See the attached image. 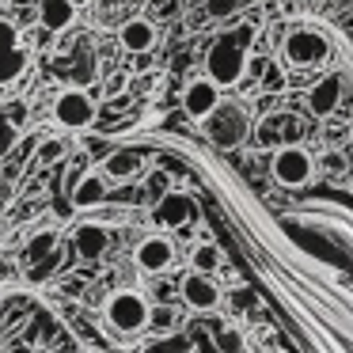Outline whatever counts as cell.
Listing matches in <instances>:
<instances>
[{
	"label": "cell",
	"mask_w": 353,
	"mask_h": 353,
	"mask_svg": "<svg viewBox=\"0 0 353 353\" xmlns=\"http://www.w3.org/2000/svg\"><path fill=\"white\" fill-rule=\"evenodd\" d=\"M247 39H251V31H247V27H239V31H232V34H221V39L209 46V54H205V77L213 80L221 92H224V88H236L239 80H243L247 57H251Z\"/></svg>",
	"instance_id": "obj_1"
},
{
	"label": "cell",
	"mask_w": 353,
	"mask_h": 353,
	"mask_svg": "<svg viewBox=\"0 0 353 353\" xmlns=\"http://www.w3.org/2000/svg\"><path fill=\"white\" fill-rule=\"evenodd\" d=\"M103 319H107V327L114 334H141L152 323V304L137 289H118L103 304Z\"/></svg>",
	"instance_id": "obj_2"
},
{
	"label": "cell",
	"mask_w": 353,
	"mask_h": 353,
	"mask_svg": "<svg viewBox=\"0 0 353 353\" xmlns=\"http://www.w3.org/2000/svg\"><path fill=\"white\" fill-rule=\"evenodd\" d=\"M330 57V42L323 31H312V27H300V31H289L277 46V61L289 65V69H319Z\"/></svg>",
	"instance_id": "obj_3"
},
{
	"label": "cell",
	"mask_w": 353,
	"mask_h": 353,
	"mask_svg": "<svg viewBox=\"0 0 353 353\" xmlns=\"http://www.w3.org/2000/svg\"><path fill=\"white\" fill-rule=\"evenodd\" d=\"M270 171H274V179L281 186L300 190V186H307L315 179V160H312L307 148L285 145V148H274V156H270Z\"/></svg>",
	"instance_id": "obj_4"
},
{
	"label": "cell",
	"mask_w": 353,
	"mask_h": 353,
	"mask_svg": "<svg viewBox=\"0 0 353 353\" xmlns=\"http://www.w3.org/2000/svg\"><path fill=\"white\" fill-rule=\"evenodd\" d=\"M205 133L216 148H236L251 133V118H247V110L239 103H221V110L205 122Z\"/></svg>",
	"instance_id": "obj_5"
},
{
	"label": "cell",
	"mask_w": 353,
	"mask_h": 353,
	"mask_svg": "<svg viewBox=\"0 0 353 353\" xmlns=\"http://www.w3.org/2000/svg\"><path fill=\"white\" fill-rule=\"evenodd\" d=\"M95 114H99V107H95V99L84 88H65L54 99V122L61 125V130H72V133L88 130V125L95 122Z\"/></svg>",
	"instance_id": "obj_6"
},
{
	"label": "cell",
	"mask_w": 353,
	"mask_h": 353,
	"mask_svg": "<svg viewBox=\"0 0 353 353\" xmlns=\"http://www.w3.org/2000/svg\"><path fill=\"white\" fill-rule=\"evenodd\" d=\"M31 65V50L23 46V34L12 19H0V84H16Z\"/></svg>",
	"instance_id": "obj_7"
},
{
	"label": "cell",
	"mask_w": 353,
	"mask_h": 353,
	"mask_svg": "<svg viewBox=\"0 0 353 353\" xmlns=\"http://www.w3.org/2000/svg\"><path fill=\"white\" fill-rule=\"evenodd\" d=\"M179 259V247L171 236H163V232H152V236H145L137 243V251H133V262H137L141 274H168L171 266H175Z\"/></svg>",
	"instance_id": "obj_8"
},
{
	"label": "cell",
	"mask_w": 353,
	"mask_h": 353,
	"mask_svg": "<svg viewBox=\"0 0 353 353\" xmlns=\"http://www.w3.org/2000/svg\"><path fill=\"white\" fill-rule=\"evenodd\" d=\"M221 103H224V99H221V88H216L209 77L190 80V84H186V92H183V110H186V118H190V122H201V125H205L209 118L221 110Z\"/></svg>",
	"instance_id": "obj_9"
},
{
	"label": "cell",
	"mask_w": 353,
	"mask_h": 353,
	"mask_svg": "<svg viewBox=\"0 0 353 353\" xmlns=\"http://www.w3.org/2000/svg\"><path fill=\"white\" fill-rule=\"evenodd\" d=\"M160 39V27L148 16H130L122 27H118V42H122L125 54H148Z\"/></svg>",
	"instance_id": "obj_10"
},
{
	"label": "cell",
	"mask_w": 353,
	"mask_h": 353,
	"mask_svg": "<svg viewBox=\"0 0 353 353\" xmlns=\"http://www.w3.org/2000/svg\"><path fill=\"white\" fill-rule=\"evenodd\" d=\"M179 289H183V300L194 312H216V307H221V285L205 274H190Z\"/></svg>",
	"instance_id": "obj_11"
},
{
	"label": "cell",
	"mask_w": 353,
	"mask_h": 353,
	"mask_svg": "<svg viewBox=\"0 0 353 353\" xmlns=\"http://www.w3.org/2000/svg\"><path fill=\"white\" fill-rule=\"evenodd\" d=\"M190 213H194L190 198L171 190V194H160V198H156V205H152V224H160V228H183V224L190 221Z\"/></svg>",
	"instance_id": "obj_12"
},
{
	"label": "cell",
	"mask_w": 353,
	"mask_h": 353,
	"mask_svg": "<svg viewBox=\"0 0 353 353\" xmlns=\"http://www.w3.org/2000/svg\"><path fill=\"white\" fill-rule=\"evenodd\" d=\"M77 16H80V8L72 0H39V23H42V31H50V34L69 31V27L77 23Z\"/></svg>",
	"instance_id": "obj_13"
},
{
	"label": "cell",
	"mask_w": 353,
	"mask_h": 353,
	"mask_svg": "<svg viewBox=\"0 0 353 353\" xmlns=\"http://www.w3.org/2000/svg\"><path fill=\"white\" fill-rule=\"evenodd\" d=\"M141 171H145V160H141V152H133V148H114V152L103 160V179H110V183H130Z\"/></svg>",
	"instance_id": "obj_14"
},
{
	"label": "cell",
	"mask_w": 353,
	"mask_h": 353,
	"mask_svg": "<svg viewBox=\"0 0 353 353\" xmlns=\"http://www.w3.org/2000/svg\"><path fill=\"white\" fill-rule=\"evenodd\" d=\"M103 194H107L103 175H99V171H88V175L72 186L69 198H72V205H77V209H92V205H99V201H103Z\"/></svg>",
	"instance_id": "obj_15"
},
{
	"label": "cell",
	"mask_w": 353,
	"mask_h": 353,
	"mask_svg": "<svg viewBox=\"0 0 353 353\" xmlns=\"http://www.w3.org/2000/svg\"><path fill=\"white\" fill-rule=\"evenodd\" d=\"M72 239H77V251L84 254V259H99L110 243V232L103 228V224H80Z\"/></svg>",
	"instance_id": "obj_16"
},
{
	"label": "cell",
	"mask_w": 353,
	"mask_h": 353,
	"mask_svg": "<svg viewBox=\"0 0 353 353\" xmlns=\"http://www.w3.org/2000/svg\"><path fill=\"white\" fill-rule=\"evenodd\" d=\"M338 92H342L338 77H327L323 84H315V92H312V110H315V114L327 118L330 110H334V103H338Z\"/></svg>",
	"instance_id": "obj_17"
},
{
	"label": "cell",
	"mask_w": 353,
	"mask_h": 353,
	"mask_svg": "<svg viewBox=\"0 0 353 353\" xmlns=\"http://www.w3.org/2000/svg\"><path fill=\"white\" fill-rule=\"evenodd\" d=\"M216 270H221V251H216L213 243H198L190 251V274H205L213 277Z\"/></svg>",
	"instance_id": "obj_18"
},
{
	"label": "cell",
	"mask_w": 353,
	"mask_h": 353,
	"mask_svg": "<svg viewBox=\"0 0 353 353\" xmlns=\"http://www.w3.org/2000/svg\"><path fill=\"white\" fill-rule=\"evenodd\" d=\"M54 247H57V232L54 228H42V232H34L31 236V243H27V259H46V254H54Z\"/></svg>",
	"instance_id": "obj_19"
},
{
	"label": "cell",
	"mask_w": 353,
	"mask_h": 353,
	"mask_svg": "<svg viewBox=\"0 0 353 353\" xmlns=\"http://www.w3.org/2000/svg\"><path fill=\"white\" fill-rule=\"evenodd\" d=\"M65 152H69V145H65L61 137H54V141H46V145L39 148V163H54V160H61Z\"/></svg>",
	"instance_id": "obj_20"
},
{
	"label": "cell",
	"mask_w": 353,
	"mask_h": 353,
	"mask_svg": "<svg viewBox=\"0 0 353 353\" xmlns=\"http://www.w3.org/2000/svg\"><path fill=\"white\" fill-rule=\"evenodd\" d=\"M239 4H243V0H205V12L213 19H224V16H232V12H239Z\"/></svg>",
	"instance_id": "obj_21"
},
{
	"label": "cell",
	"mask_w": 353,
	"mask_h": 353,
	"mask_svg": "<svg viewBox=\"0 0 353 353\" xmlns=\"http://www.w3.org/2000/svg\"><path fill=\"white\" fill-rule=\"evenodd\" d=\"M175 8H179L175 0H152V4H148V12H152V16H148V19H152V23L171 19V16H175Z\"/></svg>",
	"instance_id": "obj_22"
},
{
	"label": "cell",
	"mask_w": 353,
	"mask_h": 353,
	"mask_svg": "<svg viewBox=\"0 0 353 353\" xmlns=\"http://www.w3.org/2000/svg\"><path fill=\"white\" fill-rule=\"evenodd\" d=\"M221 345H224L228 353H243V334H239L236 327H228V330L221 334Z\"/></svg>",
	"instance_id": "obj_23"
},
{
	"label": "cell",
	"mask_w": 353,
	"mask_h": 353,
	"mask_svg": "<svg viewBox=\"0 0 353 353\" xmlns=\"http://www.w3.org/2000/svg\"><path fill=\"white\" fill-rule=\"evenodd\" d=\"M72 4H77V8H80V4H84V0H72Z\"/></svg>",
	"instance_id": "obj_24"
}]
</instances>
